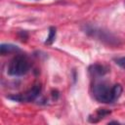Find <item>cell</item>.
<instances>
[{"label": "cell", "mask_w": 125, "mask_h": 125, "mask_svg": "<svg viewBox=\"0 0 125 125\" xmlns=\"http://www.w3.org/2000/svg\"><path fill=\"white\" fill-rule=\"evenodd\" d=\"M113 61H114V62H115L117 65H119L122 69H124V70H125V57H118V58H114V59H113Z\"/></svg>", "instance_id": "9"}, {"label": "cell", "mask_w": 125, "mask_h": 125, "mask_svg": "<svg viewBox=\"0 0 125 125\" xmlns=\"http://www.w3.org/2000/svg\"><path fill=\"white\" fill-rule=\"evenodd\" d=\"M30 69V62L23 55L15 56L7 66V72L11 76H22Z\"/></svg>", "instance_id": "3"}, {"label": "cell", "mask_w": 125, "mask_h": 125, "mask_svg": "<svg viewBox=\"0 0 125 125\" xmlns=\"http://www.w3.org/2000/svg\"><path fill=\"white\" fill-rule=\"evenodd\" d=\"M85 33H87L89 36L108 45L111 47H118L121 45L120 39L115 36L113 33H111L108 30H105L104 28L95 26V25H85L84 27Z\"/></svg>", "instance_id": "2"}, {"label": "cell", "mask_w": 125, "mask_h": 125, "mask_svg": "<svg viewBox=\"0 0 125 125\" xmlns=\"http://www.w3.org/2000/svg\"><path fill=\"white\" fill-rule=\"evenodd\" d=\"M56 33H57V31H56V27L51 26V27L49 28V35H48V37H47V39H46V41H45V44H47V45H51V44L55 41Z\"/></svg>", "instance_id": "8"}, {"label": "cell", "mask_w": 125, "mask_h": 125, "mask_svg": "<svg viewBox=\"0 0 125 125\" xmlns=\"http://www.w3.org/2000/svg\"><path fill=\"white\" fill-rule=\"evenodd\" d=\"M21 49L14 45V44H10V43H2L0 45V54L2 56H5L7 54H11V53H16V52H20Z\"/></svg>", "instance_id": "6"}, {"label": "cell", "mask_w": 125, "mask_h": 125, "mask_svg": "<svg viewBox=\"0 0 125 125\" xmlns=\"http://www.w3.org/2000/svg\"><path fill=\"white\" fill-rule=\"evenodd\" d=\"M89 72L91 73V75L93 77H101L104 76L105 73L108 72V67L104 65V64H100V63H95L92 64L89 67Z\"/></svg>", "instance_id": "5"}, {"label": "cell", "mask_w": 125, "mask_h": 125, "mask_svg": "<svg viewBox=\"0 0 125 125\" xmlns=\"http://www.w3.org/2000/svg\"><path fill=\"white\" fill-rule=\"evenodd\" d=\"M92 94L96 101L103 104H111L119 99L122 94L120 84L110 85L105 81L96 82L92 87Z\"/></svg>", "instance_id": "1"}, {"label": "cell", "mask_w": 125, "mask_h": 125, "mask_svg": "<svg viewBox=\"0 0 125 125\" xmlns=\"http://www.w3.org/2000/svg\"><path fill=\"white\" fill-rule=\"evenodd\" d=\"M108 114H110V111L109 110H107L105 108H99L94 115H91L89 117V121L92 122V123H96V122L100 121L101 119L104 118Z\"/></svg>", "instance_id": "7"}, {"label": "cell", "mask_w": 125, "mask_h": 125, "mask_svg": "<svg viewBox=\"0 0 125 125\" xmlns=\"http://www.w3.org/2000/svg\"><path fill=\"white\" fill-rule=\"evenodd\" d=\"M41 85L40 84H35L33 85L32 88H30L29 90H27L26 92L22 93V94H19V95H14V96H9L8 98L12 101L15 102H19V103H28V102H32L34 101L41 93Z\"/></svg>", "instance_id": "4"}]
</instances>
